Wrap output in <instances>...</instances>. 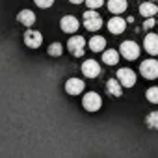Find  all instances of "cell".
I'll return each mask as SVG.
<instances>
[{
    "mask_svg": "<svg viewBox=\"0 0 158 158\" xmlns=\"http://www.w3.org/2000/svg\"><path fill=\"white\" fill-rule=\"evenodd\" d=\"M67 48L74 58H80V56H84V50H86V39L82 35H73L67 41Z\"/></svg>",
    "mask_w": 158,
    "mask_h": 158,
    "instance_id": "6da1fadb",
    "label": "cell"
},
{
    "mask_svg": "<svg viewBox=\"0 0 158 158\" xmlns=\"http://www.w3.org/2000/svg\"><path fill=\"white\" fill-rule=\"evenodd\" d=\"M84 26H86V30H89V32H97V30L102 26V19H101V15H99L95 10H88V11H84Z\"/></svg>",
    "mask_w": 158,
    "mask_h": 158,
    "instance_id": "7a4b0ae2",
    "label": "cell"
},
{
    "mask_svg": "<svg viewBox=\"0 0 158 158\" xmlns=\"http://www.w3.org/2000/svg\"><path fill=\"white\" fill-rule=\"evenodd\" d=\"M139 73L143 78H147V80H154V78H158V61L156 60H145L141 61L139 65Z\"/></svg>",
    "mask_w": 158,
    "mask_h": 158,
    "instance_id": "3957f363",
    "label": "cell"
},
{
    "mask_svg": "<svg viewBox=\"0 0 158 158\" xmlns=\"http://www.w3.org/2000/svg\"><path fill=\"white\" fill-rule=\"evenodd\" d=\"M121 56L128 61L139 58V45L136 41H123L121 43Z\"/></svg>",
    "mask_w": 158,
    "mask_h": 158,
    "instance_id": "277c9868",
    "label": "cell"
},
{
    "mask_svg": "<svg viewBox=\"0 0 158 158\" xmlns=\"http://www.w3.org/2000/svg\"><path fill=\"white\" fill-rule=\"evenodd\" d=\"M82 106H84L88 112H97V110L102 106V99H101L99 93L89 91V93L84 95V99H82Z\"/></svg>",
    "mask_w": 158,
    "mask_h": 158,
    "instance_id": "5b68a950",
    "label": "cell"
},
{
    "mask_svg": "<svg viewBox=\"0 0 158 158\" xmlns=\"http://www.w3.org/2000/svg\"><path fill=\"white\" fill-rule=\"evenodd\" d=\"M117 80L121 82L123 88H132L136 84V73L128 67H119L117 69Z\"/></svg>",
    "mask_w": 158,
    "mask_h": 158,
    "instance_id": "8992f818",
    "label": "cell"
},
{
    "mask_svg": "<svg viewBox=\"0 0 158 158\" xmlns=\"http://www.w3.org/2000/svg\"><path fill=\"white\" fill-rule=\"evenodd\" d=\"M60 26H61V30L65 34H74L78 28H80V23H78V19L74 15H65V17H61Z\"/></svg>",
    "mask_w": 158,
    "mask_h": 158,
    "instance_id": "52a82bcc",
    "label": "cell"
},
{
    "mask_svg": "<svg viewBox=\"0 0 158 158\" xmlns=\"http://www.w3.org/2000/svg\"><path fill=\"white\" fill-rule=\"evenodd\" d=\"M82 73H84L86 78H97V76L101 74V65H99V61H95V60H86V61L82 63Z\"/></svg>",
    "mask_w": 158,
    "mask_h": 158,
    "instance_id": "ba28073f",
    "label": "cell"
},
{
    "mask_svg": "<svg viewBox=\"0 0 158 158\" xmlns=\"http://www.w3.org/2000/svg\"><path fill=\"white\" fill-rule=\"evenodd\" d=\"M41 43H43L41 32H37V30H28V32L24 34V45H26V47H30V48H39Z\"/></svg>",
    "mask_w": 158,
    "mask_h": 158,
    "instance_id": "9c48e42d",
    "label": "cell"
},
{
    "mask_svg": "<svg viewBox=\"0 0 158 158\" xmlns=\"http://www.w3.org/2000/svg\"><path fill=\"white\" fill-rule=\"evenodd\" d=\"M65 91L69 95H80L84 91V82L80 80V78H69V80L65 82Z\"/></svg>",
    "mask_w": 158,
    "mask_h": 158,
    "instance_id": "30bf717a",
    "label": "cell"
},
{
    "mask_svg": "<svg viewBox=\"0 0 158 158\" xmlns=\"http://www.w3.org/2000/svg\"><path fill=\"white\" fill-rule=\"evenodd\" d=\"M108 30H110V34H115V35L123 34L127 30V21L121 19V17H112L108 21Z\"/></svg>",
    "mask_w": 158,
    "mask_h": 158,
    "instance_id": "8fae6325",
    "label": "cell"
},
{
    "mask_svg": "<svg viewBox=\"0 0 158 158\" xmlns=\"http://www.w3.org/2000/svg\"><path fill=\"white\" fill-rule=\"evenodd\" d=\"M143 47L149 54L156 56L158 54V35L156 34H147L145 39H143Z\"/></svg>",
    "mask_w": 158,
    "mask_h": 158,
    "instance_id": "7c38bea8",
    "label": "cell"
},
{
    "mask_svg": "<svg viewBox=\"0 0 158 158\" xmlns=\"http://www.w3.org/2000/svg\"><path fill=\"white\" fill-rule=\"evenodd\" d=\"M127 8H128L127 0H108V10H110L114 15H121V13H125Z\"/></svg>",
    "mask_w": 158,
    "mask_h": 158,
    "instance_id": "4fadbf2b",
    "label": "cell"
},
{
    "mask_svg": "<svg viewBox=\"0 0 158 158\" xmlns=\"http://www.w3.org/2000/svg\"><path fill=\"white\" fill-rule=\"evenodd\" d=\"M17 21H19L21 24H24V26H28V28H30V26L35 23V13H34L32 10H23V11H19Z\"/></svg>",
    "mask_w": 158,
    "mask_h": 158,
    "instance_id": "5bb4252c",
    "label": "cell"
},
{
    "mask_svg": "<svg viewBox=\"0 0 158 158\" xmlns=\"http://www.w3.org/2000/svg\"><path fill=\"white\" fill-rule=\"evenodd\" d=\"M106 91L112 95V97H121L123 95V86L119 80H115V78H110V80L106 82Z\"/></svg>",
    "mask_w": 158,
    "mask_h": 158,
    "instance_id": "9a60e30c",
    "label": "cell"
},
{
    "mask_svg": "<svg viewBox=\"0 0 158 158\" xmlns=\"http://www.w3.org/2000/svg\"><path fill=\"white\" fill-rule=\"evenodd\" d=\"M104 47H106V39L102 35H95L89 39V50L93 52H104Z\"/></svg>",
    "mask_w": 158,
    "mask_h": 158,
    "instance_id": "2e32d148",
    "label": "cell"
},
{
    "mask_svg": "<svg viewBox=\"0 0 158 158\" xmlns=\"http://www.w3.org/2000/svg\"><path fill=\"white\" fill-rule=\"evenodd\" d=\"M156 11H158V8H156L154 2H145V4L139 6V13L147 19H152V15H156Z\"/></svg>",
    "mask_w": 158,
    "mask_h": 158,
    "instance_id": "e0dca14e",
    "label": "cell"
},
{
    "mask_svg": "<svg viewBox=\"0 0 158 158\" xmlns=\"http://www.w3.org/2000/svg\"><path fill=\"white\" fill-rule=\"evenodd\" d=\"M102 61H104L106 65H115V63L119 61V52H117L115 48H108V50H104V54H102Z\"/></svg>",
    "mask_w": 158,
    "mask_h": 158,
    "instance_id": "ac0fdd59",
    "label": "cell"
},
{
    "mask_svg": "<svg viewBox=\"0 0 158 158\" xmlns=\"http://www.w3.org/2000/svg\"><path fill=\"white\" fill-rule=\"evenodd\" d=\"M145 123H147V127H149V128L158 130V112H151V114L147 115Z\"/></svg>",
    "mask_w": 158,
    "mask_h": 158,
    "instance_id": "d6986e66",
    "label": "cell"
},
{
    "mask_svg": "<svg viewBox=\"0 0 158 158\" xmlns=\"http://www.w3.org/2000/svg\"><path fill=\"white\" fill-rule=\"evenodd\" d=\"M145 97H147L149 102L158 104V88H149V89L145 91Z\"/></svg>",
    "mask_w": 158,
    "mask_h": 158,
    "instance_id": "ffe728a7",
    "label": "cell"
},
{
    "mask_svg": "<svg viewBox=\"0 0 158 158\" xmlns=\"http://www.w3.org/2000/svg\"><path fill=\"white\" fill-rule=\"evenodd\" d=\"M61 52H63V47H61L60 43H52V45L48 47V54L54 56V58H56V56H61Z\"/></svg>",
    "mask_w": 158,
    "mask_h": 158,
    "instance_id": "44dd1931",
    "label": "cell"
},
{
    "mask_svg": "<svg viewBox=\"0 0 158 158\" xmlns=\"http://www.w3.org/2000/svg\"><path fill=\"white\" fill-rule=\"evenodd\" d=\"M86 4H88V10H97L104 4V0H86Z\"/></svg>",
    "mask_w": 158,
    "mask_h": 158,
    "instance_id": "7402d4cb",
    "label": "cell"
},
{
    "mask_svg": "<svg viewBox=\"0 0 158 158\" xmlns=\"http://www.w3.org/2000/svg\"><path fill=\"white\" fill-rule=\"evenodd\" d=\"M34 2H35V6H37V8L47 10V8H50V6L54 4V0H34Z\"/></svg>",
    "mask_w": 158,
    "mask_h": 158,
    "instance_id": "603a6c76",
    "label": "cell"
},
{
    "mask_svg": "<svg viewBox=\"0 0 158 158\" xmlns=\"http://www.w3.org/2000/svg\"><path fill=\"white\" fill-rule=\"evenodd\" d=\"M154 24H158V23H154V21H152V19H147V21H145V23H143V28H145V30H149V28H152V26H154Z\"/></svg>",
    "mask_w": 158,
    "mask_h": 158,
    "instance_id": "cb8c5ba5",
    "label": "cell"
},
{
    "mask_svg": "<svg viewBox=\"0 0 158 158\" xmlns=\"http://www.w3.org/2000/svg\"><path fill=\"white\" fill-rule=\"evenodd\" d=\"M69 2H73V4H82V2H86V0H69Z\"/></svg>",
    "mask_w": 158,
    "mask_h": 158,
    "instance_id": "d4e9b609",
    "label": "cell"
},
{
    "mask_svg": "<svg viewBox=\"0 0 158 158\" xmlns=\"http://www.w3.org/2000/svg\"><path fill=\"white\" fill-rule=\"evenodd\" d=\"M147 2H156V0H147Z\"/></svg>",
    "mask_w": 158,
    "mask_h": 158,
    "instance_id": "484cf974",
    "label": "cell"
}]
</instances>
